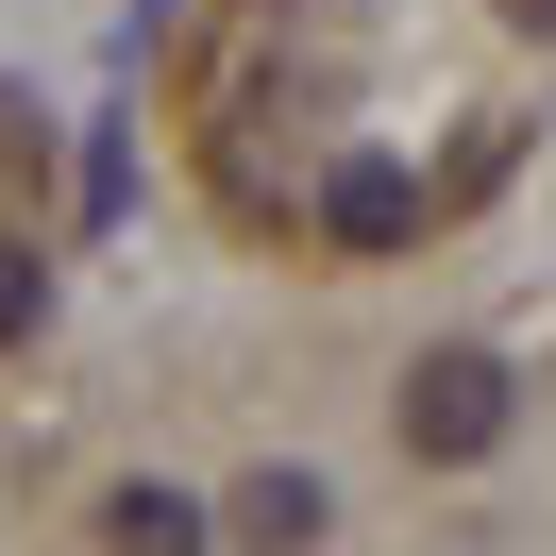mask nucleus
<instances>
[{
	"mask_svg": "<svg viewBox=\"0 0 556 556\" xmlns=\"http://www.w3.org/2000/svg\"><path fill=\"white\" fill-rule=\"evenodd\" d=\"M320 237H338V253H405V237H421V169L338 152V169H320Z\"/></svg>",
	"mask_w": 556,
	"mask_h": 556,
	"instance_id": "obj_2",
	"label": "nucleus"
},
{
	"mask_svg": "<svg viewBox=\"0 0 556 556\" xmlns=\"http://www.w3.org/2000/svg\"><path fill=\"white\" fill-rule=\"evenodd\" d=\"M506 17H522V35H556V0H506Z\"/></svg>",
	"mask_w": 556,
	"mask_h": 556,
	"instance_id": "obj_6",
	"label": "nucleus"
},
{
	"mask_svg": "<svg viewBox=\"0 0 556 556\" xmlns=\"http://www.w3.org/2000/svg\"><path fill=\"white\" fill-rule=\"evenodd\" d=\"M203 540H219V522L186 506V489H152V472H136V489H102V556H203Z\"/></svg>",
	"mask_w": 556,
	"mask_h": 556,
	"instance_id": "obj_4",
	"label": "nucleus"
},
{
	"mask_svg": "<svg viewBox=\"0 0 556 556\" xmlns=\"http://www.w3.org/2000/svg\"><path fill=\"white\" fill-rule=\"evenodd\" d=\"M506 405H522L506 354H421V371H405V455H439V472H455V455L506 439Z\"/></svg>",
	"mask_w": 556,
	"mask_h": 556,
	"instance_id": "obj_1",
	"label": "nucleus"
},
{
	"mask_svg": "<svg viewBox=\"0 0 556 556\" xmlns=\"http://www.w3.org/2000/svg\"><path fill=\"white\" fill-rule=\"evenodd\" d=\"M35 304H51V270H35V253H0V338H35Z\"/></svg>",
	"mask_w": 556,
	"mask_h": 556,
	"instance_id": "obj_5",
	"label": "nucleus"
},
{
	"mask_svg": "<svg viewBox=\"0 0 556 556\" xmlns=\"http://www.w3.org/2000/svg\"><path fill=\"white\" fill-rule=\"evenodd\" d=\"M320 522H338V506H320V472H253L237 506H219V540H253V556H320Z\"/></svg>",
	"mask_w": 556,
	"mask_h": 556,
	"instance_id": "obj_3",
	"label": "nucleus"
}]
</instances>
